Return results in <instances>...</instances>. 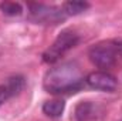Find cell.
Masks as SVG:
<instances>
[{
	"label": "cell",
	"mask_w": 122,
	"mask_h": 121,
	"mask_svg": "<svg viewBox=\"0 0 122 121\" xmlns=\"http://www.w3.org/2000/svg\"><path fill=\"white\" fill-rule=\"evenodd\" d=\"M27 7L30 11L31 20L41 24H58L67 17L62 7L47 6L43 3H30Z\"/></svg>",
	"instance_id": "cell-4"
},
{
	"label": "cell",
	"mask_w": 122,
	"mask_h": 121,
	"mask_svg": "<svg viewBox=\"0 0 122 121\" xmlns=\"http://www.w3.org/2000/svg\"><path fill=\"white\" fill-rule=\"evenodd\" d=\"M87 84L101 91H114L117 88V78L107 71H94L85 78Z\"/></svg>",
	"instance_id": "cell-5"
},
{
	"label": "cell",
	"mask_w": 122,
	"mask_h": 121,
	"mask_svg": "<svg viewBox=\"0 0 122 121\" xmlns=\"http://www.w3.org/2000/svg\"><path fill=\"white\" fill-rule=\"evenodd\" d=\"M0 10L6 16H19L21 14L23 7L20 3H16V1H3L0 3Z\"/></svg>",
	"instance_id": "cell-10"
},
{
	"label": "cell",
	"mask_w": 122,
	"mask_h": 121,
	"mask_svg": "<svg viewBox=\"0 0 122 121\" xmlns=\"http://www.w3.org/2000/svg\"><path fill=\"white\" fill-rule=\"evenodd\" d=\"M74 116L77 121H91L98 116V105L91 101H81L75 107Z\"/></svg>",
	"instance_id": "cell-7"
},
{
	"label": "cell",
	"mask_w": 122,
	"mask_h": 121,
	"mask_svg": "<svg viewBox=\"0 0 122 121\" xmlns=\"http://www.w3.org/2000/svg\"><path fill=\"white\" fill-rule=\"evenodd\" d=\"M78 41H80V37H78V34L75 31L64 30L54 40V43L44 51V54H43L44 63H48V64L57 63L68 50H71L72 47H75Z\"/></svg>",
	"instance_id": "cell-3"
},
{
	"label": "cell",
	"mask_w": 122,
	"mask_h": 121,
	"mask_svg": "<svg viewBox=\"0 0 122 121\" xmlns=\"http://www.w3.org/2000/svg\"><path fill=\"white\" fill-rule=\"evenodd\" d=\"M90 60L98 68H111L122 57V40H108L98 43L90 49Z\"/></svg>",
	"instance_id": "cell-2"
},
{
	"label": "cell",
	"mask_w": 122,
	"mask_h": 121,
	"mask_svg": "<svg viewBox=\"0 0 122 121\" xmlns=\"http://www.w3.org/2000/svg\"><path fill=\"white\" fill-rule=\"evenodd\" d=\"M65 104L62 100H51V101H46L43 105V113L51 118H57L64 113Z\"/></svg>",
	"instance_id": "cell-8"
},
{
	"label": "cell",
	"mask_w": 122,
	"mask_h": 121,
	"mask_svg": "<svg viewBox=\"0 0 122 121\" xmlns=\"http://www.w3.org/2000/svg\"><path fill=\"white\" fill-rule=\"evenodd\" d=\"M87 9H90V3L81 1V0H72V1H67L62 4V10L67 16H77L85 11Z\"/></svg>",
	"instance_id": "cell-9"
},
{
	"label": "cell",
	"mask_w": 122,
	"mask_h": 121,
	"mask_svg": "<svg viewBox=\"0 0 122 121\" xmlns=\"http://www.w3.org/2000/svg\"><path fill=\"white\" fill-rule=\"evenodd\" d=\"M26 86V81H24V77L21 76H14V77H10L6 84H1L0 86V107L11 97L14 95H19L20 91L24 88Z\"/></svg>",
	"instance_id": "cell-6"
},
{
	"label": "cell",
	"mask_w": 122,
	"mask_h": 121,
	"mask_svg": "<svg viewBox=\"0 0 122 121\" xmlns=\"http://www.w3.org/2000/svg\"><path fill=\"white\" fill-rule=\"evenodd\" d=\"M84 77L75 63H62L47 71L44 77V88L51 94L71 93L82 87Z\"/></svg>",
	"instance_id": "cell-1"
}]
</instances>
